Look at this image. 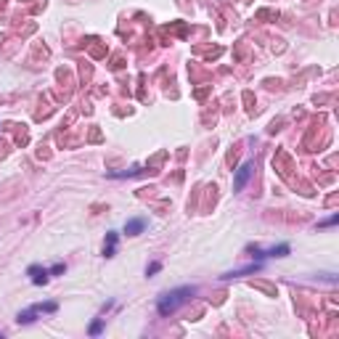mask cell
Instances as JSON below:
<instances>
[{"label": "cell", "instance_id": "cell-5", "mask_svg": "<svg viewBox=\"0 0 339 339\" xmlns=\"http://www.w3.org/2000/svg\"><path fill=\"white\" fill-rule=\"evenodd\" d=\"M27 273L32 276V284H35V286H43V284H48V276H50L45 268H40V265H32V268H29Z\"/></svg>", "mask_w": 339, "mask_h": 339}, {"label": "cell", "instance_id": "cell-3", "mask_svg": "<svg viewBox=\"0 0 339 339\" xmlns=\"http://www.w3.org/2000/svg\"><path fill=\"white\" fill-rule=\"evenodd\" d=\"M292 249H289V244H279V246H273V249H268V252H254V257H286Z\"/></svg>", "mask_w": 339, "mask_h": 339}, {"label": "cell", "instance_id": "cell-9", "mask_svg": "<svg viewBox=\"0 0 339 339\" xmlns=\"http://www.w3.org/2000/svg\"><path fill=\"white\" fill-rule=\"evenodd\" d=\"M162 270V262H151L149 268H146V276H154V273H159Z\"/></svg>", "mask_w": 339, "mask_h": 339}, {"label": "cell", "instance_id": "cell-10", "mask_svg": "<svg viewBox=\"0 0 339 339\" xmlns=\"http://www.w3.org/2000/svg\"><path fill=\"white\" fill-rule=\"evenodd\" d=\"M101 331H104V321H96L93 326H90V334H93V336H96V334H101Z\"/></svg>", "mask_w": 339, "mask_h": 339}, {"label": "cell", "instance_id": "cell-6", "mask_svg": "<svg viewBox=\"0 0 339 339\" xmlns=\"http://www.w3.org/2000/svg\"><path fill=\"white\" fill-rule=\"evenodd\" d=\"M114 252H117V233L111 231L106 233V244H104V254L106 257H114Z\"/></svg>", "mask_w": 339, "mask_h": 339}, {"label": "cell", "instance_id": "cell-4", "mask_svg": "<svg viewBox=\"0 0 339 339\" xmlns=\"http://www.w3.org/2000/svg\"><path fill=\"white\" fill-rule=\"evenodd\" d=\"M143 231H146V218H132V220L125 223V233L127 236H138Z\"/></svg>", "mask_w": 339, "mask_h": 339}, {"label": "cell", "instance_id": "cell-2", "mask_svg": "<svg viewBox=\"0 0 339 339\" xmlns=\"http://www.w3.org/2000/svg\"><path fill=\"white\" fill-rule=\"evenodd\" d=\"M252 178V162H244L239 170H236V175H233V188L236 191H241L246 186V180Z\"/></svg>", "mask_w": 339, "mask_h": 339}, {"label": "cell", "instance_id": "cell-11", "mask_svg": "<svg viewBox=\"0 0 339 339\" xmlns=\"http://www.w3.org/2000/svg\"><path fill=\"white\" fill-rule=\"evenodd\" d=\"M339 218H336V215H334V218H328V220H323V223H318V225H321V228H323V225H334Z\"/></svg>", "mask_w": 339, "mask_h": 339}, {"label": "cell", "instance_id": "cell-1", "mask_svg": "<svg viewBox=\"0 0 339 339\" xmlns=\"http://www.w3.org/2000/svg\"><path fill=\"white\" fill-rule=\"evenodd\" d=\"M193 294V286H180V289H172V292H167L159 300V305H157V310H159V315H170V313H175L178 307L188 300V297Z\"/></svg>", "mask_w": 339, "mask_h": 339}, {"label": "cell", "instance_id": "cell-8", "mask_svg": "<svg viewBox=\"0 0 339 339\" xmlns=\"http://www.w3.org/2000/svg\"><path fill=\"white\" fill-rule=\"evenodd\" d=\"M66 268H64V262H56V265H50V268H48V273L50 276H58V273H64Z\"/></svg>", "mask_w": 339, "mask_h": 339}, {"label": "cell", "instance_id": "cell-7", "mask_svg": "<svg viewBox=\"0 0 339 339\" xmlns=\"http://www.w3.org/2000/svg\"><path fill=\"white\" fill-rule=\"evenodd\" d=\"M254 270H260V262L249 265V268H241V270H233V273H225L223 279H236V276H246V273H254Z\"/></svg>", "mask_w": 339, "mask_h": 339}]
</instances>
